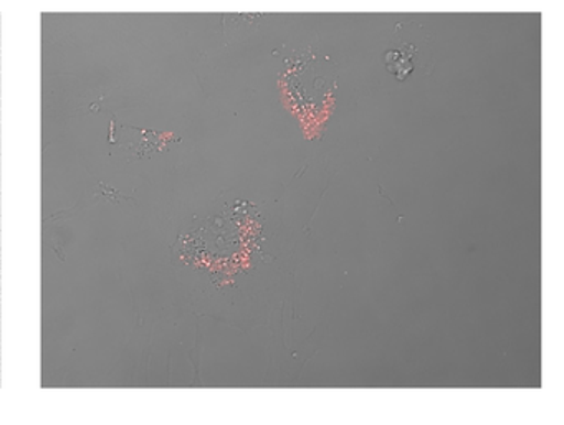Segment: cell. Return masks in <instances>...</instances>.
Instances as JSON below:
<instances>
[{
    "label": "cell",
    "instance_id": "cell-1",
    "mask_svg": "<svg viewBox=\"0 0 564 425\" xmlns=\"http://www.w3.org/2000/svg\"><path fill=\"white\" fill-rule=\"evenodd\" d=\"M414 54L415 48L412 45H404L401 51L388 52L386 64H388L389 72L398 77V80H405L408 75L414 70V64H412V55Z\"/></svg>",
    "mask_w": 564,
    "mask_h": 425
}]
</instances>
